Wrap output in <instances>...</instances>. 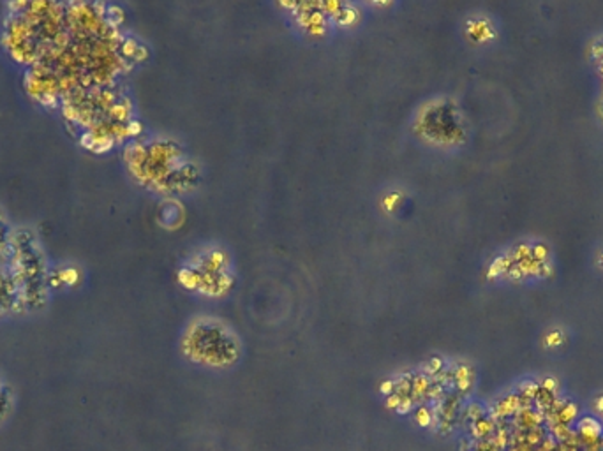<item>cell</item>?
<instances>
[{
    "instance_id": "cell-1",
    "label": "cell",
    "mask_w": 603,
    "mask_h": 451,
    "mask_svg": "<svg viewBox=\"0 0 603 451\" xmlns=\"http://www.w3.org/2000/svg\"><path fill=\"white\" fill-rule=\"evenodd\" d=\"M579 430H581V434L584 437H596V435H600L601 432V427L598 421H594V419H582L581 425H579Z\"/></svg>"
},
{
    "instance_id": "cell-2",
    "label": "cell",
    "mask_w": 603,
    "mask_h": 451,
    "mask_svg": "<svg viewBox=\"0 0 603 451\" xmlns=\"http://www.w3.org/2000/svg\"><path fill=\"white\" fill-rule=\"evenodd\" d=\"M529 258H531V245H528V243L518 245L515 250H513V256H512V259L517 263L524 261V259H529Z\"/></svg>"
},
{
    "instance_id": "cell-3",
    "label": "cell",
    "mask_w": 603,
    "mask_h": 451,
    "mask_svg": "<svg viewBox=\"0 0 603 451\" xmlns=\"http://www.w3.org/2000/svg\"><path fill=\"white\" fill-rule=\"evenodd\" d=\"M548 256V248L543 245V243H536V245L531 247V258L535 259L536 263H543L545 259H547Z\"/></svg>"
},
{
    "instance_id": "cell-4",
    "label": "cell",
    "mask_w": 603,
    "mask_h": 451,
    "mask_svg": "<svg viewBox=\"0 0 603 451\" xmlns=\"http://www.w3.org/2000/svg\"><path fill=\"white\" fill-rule=\"evenodd\" d=\"M575 414H577V407L571 406V404H570V406H566V407L563 409V411L559 412V419H561L563 423H568V421H571V419L575 418Z\"/></svg>"
},
{
    "instance_id": "cell-5",
    "label": "cell",
    "mask_w": 603,
    "mask_h": 451,
    "mask_svg": "<svg viewBox=\"0 0 603 451\" xmlns=\"http://www.w3.org/2000/svg\"><path fill=\"white\" fill-rule=\"evenodd\" d=\"M547 342H548V344H559V342H561V333H558V331H556V333L548 335V337H547Z\"/></svg>"
},
{
    "instance_id": "cell-6",
    "label": "cell",
    "mask_w": 603,
    "mask_h": 451,
    "mask_svg": "<svg viewBox=\"0 0 603 451\" xmlns=\"http://www.w3.org/2000/svg\"><path fill=\"white\" fill-rule=\"evenodd\" d=\"M596 407H598V411L603 414V397H600V399L596 400Z\"/></svg>"
}]
</instances>
